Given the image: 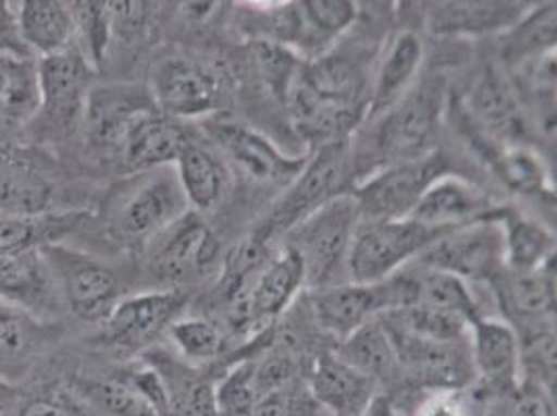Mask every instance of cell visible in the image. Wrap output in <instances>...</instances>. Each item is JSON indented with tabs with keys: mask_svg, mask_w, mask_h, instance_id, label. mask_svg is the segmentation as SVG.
Returning <instances> with one entry per match:
<instances>
[{
	"mask_svg": "<svg viewBox=\"0 0 557 416\" xmlns=\"http://www.w3.org/2000/svg\"><path fill=\"white\" fill-rule=\"evenodd\" d=\"M362 93L364 77L348 59L319 57L312 63H304L285 102L296 127L306 138L323 146L348 139L367 111Z\"/></svg>",
	"mask_w": 557,
	"mask_h": 416,
	"instance_id": "obj_1",
	"label": "cell"
},
{
	"mask_svg": "<svg viewBox=\"0 0 557 416\" xmlns=\"http://www.w3.org/2000/svg\"><path fill=\"white\" fill-rule=\"evenodd\" d=\"M186 194L173 167L134 173L111 187L102 203V228L125 244H148L187 212Z\"/></svg>",
	"mask_w": 557,
	"mask_h": 416,
	"instance_id": "obj_2",
	"label": "cell"
},
{
	"mask_svg": "<svg viewBox=\"0 0 557 416\" xmlns=\"http://www.w3.org/2000/svg\"><path fill=\"white\" fill-rule=\"evenodd\" d=\"M40 77V109L27 127L24 139L36 148H50L52 152L79 134L86 98L92 90L96 71L73 47L38 59Z\"/></svg>",
	"mask_w": 557,
	"mask_h": 416,
	"instance_id": "obj_3",
	"label": "cell"
},
{
	"mask_svg": "<svg viewBox=\"0 0 557 416\" xmlns=\"http://www.w3.org/2000/svg\"><path fill=\"white\" fill-rule=\"evenodd\" d=\"M360 221L358 200L348 192L317 208L285 233V246L302 258L308 287L337 285V276L348 273L349 246Z\"/></svg>",
	"mask_w": 557,
	"mask_h": 416,
	"instance_id": "obj_4",
	"label": "cell"
},
{
	"mask_svg": "<svg viewBox=\"0 0 557 416\" xmlns=\"http://www.w3.org/2000/svg\"><path fill=\"white\" fill-rule=\"evenodd\" d=\"M354 169L348 139L319 146L317 155L304 164L300 175L287 185V192L269 212L267 221L256 230V237L269 242L278 233L294 230L310 212L329 200L348 194L346 184Z\"/></svg>",
	"mask_w": 557,
	"mask_h": 416,
	"instance_id": "obj_5",
	"label": "cell"
},
{
	"mask_svg": "<svg viewBox=\"0 0 557 416\" xmlns=\"http://www.w3.org/2000/svg\"><path fill=\"white\" fill-rule=\"evenodd\" d=\"M442 77L424 79L406 94L395 107L376 117L371 155L381 169L395 162L414 161L431 152L443 111Z\"/></svg>",
	"mask_w": 557,
	"mask_h": 416,
	"instance_id": "obj_6",
	"label": "cell"
},
{
	"mask_svg": "<svg viewBox=\"0 0 557 416\" xmlns=\"http://www.w3.org/2000/svg\"><path fill=\"white\" fill-rule=\"evenodd\" d=\"M65 313L79 321H102L123 298V283L115 269L67 242L42 248Z\"/></svg>",
	"mask_w": 557,
	"mask_h": 416,
	"instance_id": "obj_7",
	"label": "cell"
},
{
	"mask_svg": "<svg viewBox=\"0 0 557 416\" xmlns=\"http://www.w3.org/2000/svg\"><path fill=\"white\" fill-rule=\"evenodd\" d=\"M443 233L412 219L360 221L349 246V283L371 285L392 278Z\"/></svg>",
	"mask_w": 557,
	"mask_h": 416,
	"instance_id": "obj_8",
	"label": "cell"
},
{
	"mask_svg": "<svg viewBox=\"0 0 557 416\" xmlns=\"http://www.w3.org/2000/svg\"><path fill=\"white\" fill-rule=\"evenodd\" d=\"M414 260L420 267L437 269L462 281L502 278L506 271V244L495 210L485 219L443 233Z\"/></svg>",
	"mask_w": 557,
	"mask_h": 416,
	"instance_id": "obj_9",
	"label": "cell"
},
{
	"mask_svg": "<svg viewBox=\"0 0 557 416\" xmlns=\"http://www.w3.org/2000/svg\"><path fill=\"white\" fill-rule=\"evenodd\" d=\"M447 173L440 152H429L414 161L395 162L374 169L367 180L351 189L362 221L408 219L424 189Z\"/></svg>",
	"mask_w": 557,
	"mask_h": 416,
	"instance_id": "obj_10",
	"label": "cell"
},
{
	"mask_svg": "<svg viewBox=\"0 0 557 416\" xmlns=\"http://www.w3.org/2000/svg\"><path fill=\"white\" fill-rule=\"evenodd\" d=\"M150 88L139 84H94L79 123L86 157L116 159L121 142L139 115L154 111Z\"/></svg>",
	"mask_w": 557,
	"mask_h": 416,
	"instance_id": "obj_11",
	"label": "cell"
},
{
	"mask_svg": "<svg viewBox=\"0 0 557 416\" xmlns=\"http://www.w3.org/2000/svg\"><path fill=\"white\" fill-rule=\"evenodd\" d=\"M63 335V321H47L0 301V379L22 388L54 356Z\"/></svg>",
	"mask_w": 557,
	"mask_h": 416,
	"instance_id": "obj_12",
	"label": "cell"
},
{
	"mask_svg": "<svg viewBox=\"0 0 557 416\" xmlns=\"http://www.w3.org/2000/svg\"><path fill=\"white\" fill-rule=\"evenodd\" d=\"M150 94L163 115L202 117L227 102L225 77L198 61L166 59L152 71Z\"/></svg>",
	"mask_w": 557,
	"mask_h": 416,
	"instance_id": "obj_13",
	"label": "cell"
},
{
	"mask_svg": "<svg viewBox=\"0 0 557 416\" xmlns=\"http://www.w3.org/2000/svg\"><path fill=\"white\" fill-rule=\"evenodd\" d=\"M216 255L209 223L187 210L175 223L148 242V271L164 283H184L200 273Z\"/></svg>",
	"mask_w": 557,
	"mask_h": 416,
	"instance_id": "obj_14",
	"label": "cell"
},
{
	"mask_svg": "<svg viewBox=\"0 0 557 416\" xmlns=\"http://www.w3.org/2000/svg\"><path fill=\"white\" fill-rule=\"evenodd\" d=\"M310 308L323 331L337 340H346L362 325L394 310V287L389 278L371 285L337 283L312 290Z\"/></svg>",
	"mask_w": 557,
	"mask_h": 416,
	"instance_id": "obj_15",
	"label": "cell"
},
{
	"mask_svg": "<svg viewBox=\"0 0 557 416\" xmlns=\"http://www.w3.org/2000/svg\"><path fill=\"white\" fill-rule=\"evenodd\" d=\"M59 208V187L45 159L0 148V215L38 219Z\"/></svg>",
	"mask_w": 557,
	"mask_h": 416,
	"instance_id": "obj_16",
	"label": "cell"
},
{
	"mask_svg": "<svg viewBox=\"0 0 557 416\" xmlns=\"http://www.w3.org/2000/svg\"><path fill=\"white\" fill-rule=\"evenodd\" d=\"M184 302L186 296L177 290L121 298L102 319V340L119 350L150 346L175 321Z\"/></svg>",
	"mask_w": 557,
	"mask_h": 416,
	"instance_id": "obj_17",
	"label": "cell"
},
{
	"mask_svg": "<svg viewBox=\"0 0 557 416\" xmlns=\"http://www.w3.org/2000/svg\"><path fill=\"white\" fill-rule=\"evenodd\" d=\"M466 121L476 134L499 146L520 144L527 130L524 113L502 71L487 68L474 79L466 100Z\"/></svg>",
	"mask_w": 557,
	"mask_h": 416,
	"instance_id": "obj_18",
	"label": "cell"
},
{
	"mask_svg": "<svg viewBox=\"0 0 557 416\" xmlns=\"http://www.w3.org/2000/svg\"><path fill=\"white\" fill-rule=\"evenodd\" d=\"M358 9L348 0H304L278 13L275 42L306 52H325L349 25Z\"/></svg>",
	"mask_w": 557,
	"mask_h": 416,
	"instance_id": "obj_19",
	"label": "cell"
},
{
	"mask_svg": "<svg viewBox=\"0 0 557 416\" xmlns=\"http://www.w3.org/2000/svg\"><path fill=\"white\" fill-rule=\"evenodd\" d=\"M383 327L394 344L399 367L410 370L437 392H458L468 383L474 367L470 354L460 347V342L437 344L401 333L389 325L383 323Z\"/></svg>",
	"mask_w": 557,
	"mask_h": 416,
	"instance_id": "obj_20",
	"label": "cell"
},
{
	"mask_svg": "<svg viewBox=\"0 0 557 416\" xmlns=\"http://www.w3.org/2000/svg\"><path fill=\"white\" fill-rule=\"evenodd\" d=\"M0 301L11 302L40 319L61 321L65 310L42 248L0 256Z\"/></svg>",
	"mask_w": 557,
	"mask_h": 416,
	"instance_id": "obj_21",
	"label": "cell"
},
{
	"mask_svg": "<svg viewBox=\"0 0 557 416\" xmlns=\"http://www.w3.org/2000/svg\"><path fill=\"white\" fill-rule=\"evenodd\" d=\"M189 144L184 127L159 109L139 115L121 142L116 161L127 173L175 167Z\"/></svg>",
	"mask_w": 557,
	"mask_h": 416,
	"instance_id": "obj_22",
	"label": "cell"
},
{
	"mask_svg": "<svg viewBox=\"0 0 557 416\" xmlns=\"http://www.w3.org/2000/svg\"><path fill=\"white\" fill-rule=\"evenodd\" d=\"M38 109V59L0 54V148H13L24 139Z\"/></svg>",
	"mask_w": 557,
	"mask_h": 416,
	"instance_id": "obj_23",
	"label": "cell"
},
{
	"mask_svg": "<svg viewBox=\"0 0 557 416\" xmlns=\"http://www.w3.org/2000/svg\"><path fill=\"white\" fill-rule=\"evenodd\" d=\"M212 136L225 155L256 182L289 185L308 161L285 157L271 139L239 123H219Z\"/></svg>",
	"mask_w": 557,
	"mask_h": 416,
	"instance_id": "obj_24",
	"label": "cell"
},
{
	"mask_svg": "<svg viewBox=\"0 0 557 416\" xmlns=\"http://www.w3.org/2000/svg\"><path fill=\"white\" fill-rule=\"evenodd\" d=\"M493 212L487 194L458 175L445 173L424 189L408 219L437 232H449Z\"/></svg>",
	"mask_w": 557,
	"mask_h": 416,
	"instance_id": "obj_25",
	"label": "cell"
},
{
	"mask_svg": "<svg viewBox=\"0 0 557 416\" xmlns=\"http://www.w3.org/2000/svg\"><path fill=\"white\" fill-rule=\"evenodd\" d=\"M470 358L488 390H508L520 383L522 344L508 321L474 317L470 325Z\"/></svg>",
	"mask_w": 557,
	"mask_h": 416,
	"instance_id": "obj_26",
	"label": "cell"
},
{
	"mask_svg": "<svg viewBox=\"0 0 557 416\" xmlns=\"http://www.w3.org/2000/svg\"><path fill=\"white\" fill-rule=\"evenodd\" d=\"M374 381L335 352H323L310 372V393L331 416H358L372 402Z\"/></svg>",
	"mask_w": 557,
	"mask_h": 416,
	"instance_id": "obj_27",
	"label": "cell"
},
{
	"mask_svg": "<svg viewBox=\"0 0 557 416\" xmlns=\"http://www.w3.org/2000/svg\"><path fill=\"white\" fill-rule=\"evenodd\" d=\"M424 59V45L414 32H399L385 48L372 84L369 115L376 119L395 107L417 86L418 71Z\"/></svg>",
	"mask_w": 557,
	"mask_h": 416,
	"instance_id": "obj_28",
	"label": "cell"
},
{
	"mask_svg": "<svg viewBox=\"0 0 557 416\" xmlns=\"http://www.w3.org/2000/svg\"><path fill=\"white\" fill-rule=\"evenodd\" d=\"M15 9L22 42L34 59H47L75 45L71 2L22 0Z\"/></svg>",
	"mask_w": 557,
	"mask_h": 416,
	"instance_id": "obj_29",
	"label": "cell"
},
{
	"mask_svg": "<svg viewBox=\"0 0 557 416\" xmlns=\"http://www.w3.org/2000/svg\"><path fill=\"white\" fill-rule=\"evenodd\" d=\"M306 285L302 258L292 248L271 256L258 271L250 287V317L252 325L275 321L278 315L294 302Z\"/></svg>",
	"mask_w": 557,
	"mask_h": 416,
	"instance_id": "obj_30",
	"label": "cell"
},
{
	"mask_svg": "<svg viewBox=\"0 0 557 416\" xmlns=\"http://www.w3.org/2000/svg\"><path fill=\"white\" fill-rule=\"evenodd\" d=\"M65 386L94 416H161L136 386L129 370L107 377L75 375Z\"/></svg>",
	"mask_w": 557,
	"mask_h": 416,
	"instance_id": "obj_31",
	"label": "cell"
},
{
	"mask_svg": "<svg viewBox=\"0 0 557 416\" xmlns=\"http://www.w3.org/2000/svg\"><path fill=\"white\" fill-rule=\"evenodd\" d=\"M90 219L88 210H63L38 219L0 215V256L40 250L50 244L67 242L82 232Z\"/></svg>",
	"mask_w": 557,
	"mask_h": 416,
	"instance_id": "obj_32",
	"label": "cell"
},
{
	"mask_svg": "<svg viewBox=\"0 0 557 416\" xmlns=\"http://www.w3.org/2000/svg\"><path fill=\"white\" fill-rule=\"evenodd\" d=\"M506 244V273H533L556 260V235L518 212H497Z\"/></svg>",
	"mask_w": 557,
	"mask_h": 416,
	"instance_id": "obj_33",
	"label": "cell"
},
{
	"mask_svg": "<svg viewBox=\"0 0 557 416\" xmlns=\"http://www.w3.org/2000/svg\"><path fill=\"white\" fill-rule=\"evenodd\" d=\"M518 2H440L429 11V29L435 34H479L506 29L524 17Z\"/></svg>",
	"mask_w": 557,
	"mask_h": 416,
	"instance_id": "obj_34",
	"label": "cell"
},
{
	"mask_svg": "<svg viewBox=\"0 0 557 416\" xmlns=\"http://www.w3.org/2000/svg\"><path fill=\"white\" fill-rule=\"evenodd\" d=\"M146 365H150L163 379L169 416H216L214 388L207 379L196 377L182 363L159 352L152 354Z\"/></svg>",
	"mask_w": 557,
	"mask_h": 416,
	"instance_id": "obj_35",
	"label": "cell"
},
{
	"mask_svg": "<svg viewBox=\"0 0 557 416\" xmlns=\"http://www.w3.org/2000/svg\"><path fill=\"white\" fill-rule=\"evenodd\" d=\"M335 354L372 381L392 375L399 367L394 344L381 319L356 329L346 340H342V346L337 347Z\"/></svg>",
	"mask_w": 557,
	"mask_h": 416,
	"instance_id": "obj_36",
	"label": "cell"
},
{
	"mask_svg": "<svg viewBox=\"0 0 557 416\" xmlns=\"http://www.w3.org/2000/svg\"><path fill=\"white\" fill-rule=\"evenodd\" d=\"M175 173L189 207L207 210L221 200L225 189V175L219 161L207 148L189 142L182 157L175 162Z\"/></svg>",
	"mask_w": 557,
	"mask_h": 416,
	"instance_id": "obj_37",
	"label": "cell"
},
{
	"mask_svg": "<svg viewBox=\"0 0 557 416\" xmlns=\"http://www.w3.org/2000/svg\"><path fill=\"white\" fill-rule=\"evenodd\" d=\"M412 281V306H431L465 315L468 321L479 317V306L470 294L468 283L437 269L414 265L408 269Z\"/></svg>",
	"mask_w": 557,
	"mask_h": 416,
	"instance_id": "obj_38",
	"label": "cell"
},
{
	"mask_svg": "<svg viewBox=\"0 0 557 416\" xmlns=\"http://www.w3.org/2000/svg\"><path fill=\"white\" fill-rule=\"evenodd\" d=\"M379 319L401 333H408L412 338L426 340V342H437V344L462 342L470 325L465 315L442 310V308H431V306H408V308L387 313Z\"/></svg>",
	"mask_w": 557,
	"mask_h": 416,
	"instance_id": "obj_39",
	"label": "cell"
},
{
	"mask_svg": "<svg viewBox=\"0 0 557 416\" xmlns=\"http://www.w3.org/2000/svg\"><path fill=\"white\" fill-rule=\"evenodd\" d=\"M549 52H556V4L534 9L511 25L510 38L504 48L506 61L516 65L533 63Z\"/></svg>",
	"mask_w": 557,
	"mask_h": 416,
	"instance_id": "obj_40",
	"label": "cell"
},
{
	"mask_svg": "<svg viewBox=\"0 0 557 416\" xmlns=\"http://www.w3.org/2000/svg\"><path fill=\"white\" fill-rule=\"evenodd\" d=\"M504 292L524 319H543L556 308V260L533 273H506Z\"/></svg>",
	"mask_w": 557,
	"mask_h": 416,
	"instance_id": "obj_41",
	"label": "cell"
},
{
	"mask_svg": "<svg viewBox=\"0 0 557 416\" xmlns=\"http://www.w3.org/2000/svg\"><path fill=\"white\" fill-rule=\"evenodd\" d=\"M488 164L495 169L502 182L518 194H545L552 189L545 162L524 144L499 148Z\"/></svg>",
	"mask_w": 557,
	"mask_h": 416,
	"instance_id": "obj_42",
	"label": "cell"
},
{
	"mask_svg": "<svg viewBox=\"0 0 557 416\" xmlns=\"http://www.w3.org/2000/svg\"><path fill=\"white\" fill-rule=\"evenodd\" d=\"M71 13L75 22V47L98 73L107 63L113 38L109 2H71Z\"/></svg>",
	"mask_w": 557,
	"mask_h": 416,
	"instance_id": "obj_43",
	"label": "cell"
},
{
	"mask_svg": "<svg viewBox=\"0 0 557 416\" xmlns=\"http://www.w3.org/2000/svg\"><path fill=\"white\" fill-rule=\"evenodd\" d=\"M262 395L256 383L255 356L235 365L214 388L216 416H252Z\"/></svg>",
	"mask_w": 557,
	"mask_h": 416,
	"instance_id": "obj_44",
	"label": "cell"
},
{
	"mask_svg": "<svg viewBox=\"0 0 557 416\" xmlns=\"http://www.w3.org/2000/svg\"><path fill=\"white\" fill-rule=\"evenodd\" d=\"M256 65L278 100H287L289 90L302 70V61L294 48L278 45L275 40H258L255 45Z\"/></svg>",
	"mask_w": 557,
	"mask_h": 416,
	"instance_id": "obj_45",
	"label": "cell"
},
{
	"mask_svg": "<svg viewBox=\"0 0 557 416\" xmlns=\"http://www.w3.org/2000/svg\"><path fill=\"white\" fill-rule=\"evenodd\" d=\"M169 333L175 346L180 347L182 356L194 363L214 360L225 346L221 329L207 319H198V317L173 321L169 327Z\"/></svg>",
	"mask_w": 557,
	"mask_h": 416,
	"instance_id": "obj_46",
	"label": "cell"
},
{
	"mask_svg": "<svg viewBox=\"0 0 557 416\" xmlns=\"http://www.w3.org/2000/svg\"><path fill=\"white\" fill-rule=\"evenodd\" d=\"M11 416H94L86 404L63 383L40 386L34 392H24Z\"/></svg>",
	"mask_w": 557,
	"mask_h": 416,
	"instance_id": "obj_47",
	"label": "cell"
},
{
	"mask_svg": "<svg viewBox=\"0 0 557 416\" xmlns=\"http://www.w3.org/2000/svg\"><path fill=\"white\" fill-rule=\"evenodd\" d=\"M488 392H493V395L485 416H554L552 393L527 379L508 390Z\"/></svg>",
	"mask_w": 557,
	"mask_h": 416,
	"instance_id": "obj_48",
	"label": "cell"
},
{
	"mask_svg": "<svg viewBox=\"0 0 557 416\" xmlns=\"http://www.w3.org/2000/svg\"><path fill=\"white\" fill-rule=\"evenodd\" d=\"M0 54H15V57H32L25 50L20 27H17V9L15 2L0 0ZM34 59V57H32Z\"/></svg>",
	"mask_w": 557,
	"mask_h": 416,
	"instance_id": "obj_49",
	"label": "cell"
},
{
	"mask_svg": "<svg viewBox=\"0 0 557 416\" xmlns=\"http://www.w3.org/2000/svg\"><path fill=\"white\" fill-rule=\"evenodd\" d=\"M417 416H468L458 392H435L420 408Z\"/></svg>",
	"mask_w": 557,
	"mask_h": 416,
	"instance_id": "obj_50",
	"label": "cell"
},
{
	"mask_svg": "<svg viewBox=\"0 0 557 416\" xmlns=\"http://www.w3.org/2000/svg\"><path fill=\"white\" fill-rule=\"evenodd\" d=\"M20 395H22V388L0 379V416H11Z\"/></svg>",
	"mask_w": 557,
	"mask_h": 416,
	"instance_id": "obj_51",
	"label": "cell"
},
{
	"mask_svg": "<svg viewBox=\"0 0 557 416\" xmlns=\"http://www.w3.org/2000/svg\"><path fill=\"white\" fill-rule=\"evenodd\" d=\"M358 416H395L394 406L387 397L383 395H374L371 404Z\"/></svg>",
	"mask_w": 557,
	"mask_h": 416,
	"instance_id": "obj_52",
	"label": "cell"
}]
</instances>
